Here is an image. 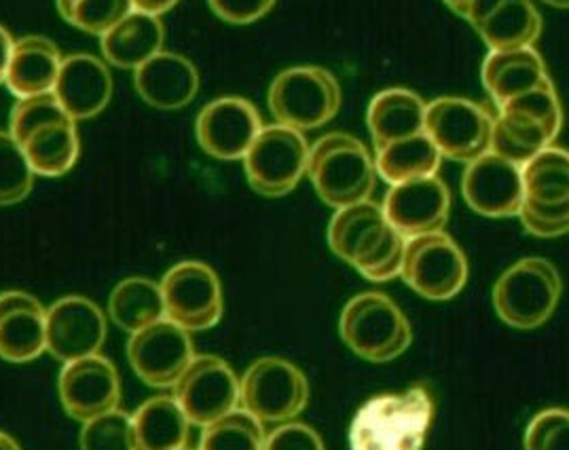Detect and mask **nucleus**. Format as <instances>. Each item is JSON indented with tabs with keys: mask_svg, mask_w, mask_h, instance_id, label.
Instances as JSON below:
<instances>
[{
	"mask_svg": "<svg viewBox=\"0 0 569 450\" xmlns=\"http://www.w3.org/2000/svg\"><path fill=\"white\" fill-rule=\"evenodd\" d=\"M330 250L371 281L398 278L407 239L396 231L375 201L337 210L329 227Z\"/></svg>",
	"mask_w": 569,
	"mask_h": 450,
	"instance_id": "f257e3e1",
	"label": "nucleus"
},
{
	"mask_svg": "<svg viewBox=\"0 0 569 450\" xmlns=\"http://www.w3.org/2000/svg\"><path fill=\"white\" fill-rule=\"evenodd\" d=\"M435 410V396L426 386L375 396L351 421L350 449L421 450L432 428Z\"/></svg>",
	"mask_w": 569,
	"mask_h": 450,
	"instance_id": "f03ea898",
	"label": "nucleus"
},
{
	"mask_svg": "<svg viewBox=\"0 0 569 450\" xmlns=\"http://www.w3.org/2000/svg\"><path fill=\"white\" fill-rule=\"evenodd\" d=\"M307 176L335 210L369 201L377 184L375 157L358 138L339 131L322 136L309 149Z\"/></svg>",
	"mask_w": 569,
	"mask_h": 450,
	"instance_id": "7ed1b4c3",
	"label": "nucleus"
},
{
	"mask_svg": "<svg viewBox=\"0 0 569 450\" xmlns=\"http://www.w3.org/2000/svg\"><path fill=\"white\" fill-rule=\"evenodd\" d=\"M339 332L356 356L377 364L396 360L413 341L407 316L381 292L353 297L341 313Z\"/></svg>",
	"mask_w": 569,
	"mask_h": 450,
	"instance_id": "20e7f679",
	"label": "nucleus"
},
{
	"mask_svg": "<svg viewBox=\"0 0 569 450\" xmlns=\"http://www.w3.org/2000/svg\"><path fill=\"white\" fill-rule=\"evenodd\" d=\"M267 102L280 126L303 133L335 119L341 108V87L327 68L295 66L273 79Z\"/></svg>",
	"mask_w": 569,
	"mask_h": 450,
	"instance_id": "39448f33",
	"label": "nucleus"
},
{
	"mask_svg": "<svg viewBox=\"0 0 569 450\" xmlns=\"http://www.w3.org/2000/svg\"><path fill=\"white\" fill-rule=\"evenodd\" d=\"M561 299V278L547 258H523L493 286V307L502 322L533 330L550 320Z\"/></svg>",
	"mask_w": 569,
	"mask_h": 450,
	"instance_id": "423d86ee",
	"label": "nucleus"
},
{
	"mask_svg": "<svg viewBox=\"0 0 569 450\" xmlns=\"http://www.w3.org/2000/svg\"><path fill=\"white\" fill-rule=\"evenodd\" d=\"M307 163L309 144L306 136L280 123L261 129L243 157L250 187L264 197H282L297 189L307 173Z\"/></svg>",
	"mask_w": 569,
	"mask_h": 450,
	"instance_id": "0eeeda50",
	"label": "nucleus"
},
{
	"mask_svg": "<svg viewBox=\"0 0 569 450\" xmlns=\"http://www.w3.org/2000/svg\"><path fill=\"white\" fill-rule=\"evenodd\" d=\"M309 400L306 374L282 358H261L240 381V404L261 423L299 417Z\"/></svg>",
	"mask_w": 569,
	"mask_h": 450,
	"instance_id": "6e6552de",
	"label": "nucleus"
},
{
	"mask_svg": "<svg viewBox=\"0 0 569 450\" xmlns=\"http://www.w3.org/2000/svg\"><path fill=\"white\" fill-rule=\"evenodd\" d=\"M400 278L428 300H449L468 281V260L460 246L442 231L407 241Z\"/></svg>",
	"mask_w": 569,
	"mask_h": 450,
	"instance_id": "1a4fd4ad",
	"label": "nucleus"
},
{
	"mask_svg": "<svg viewBox=\"0 0 569 450\" xmlns=\"http://www.w3.org/2000/svg\"><path fill=\"white\" fill-rule=\"evenodd\" d=\"M493 117L463 98H438L426 108V136L447 159L472 163L491 150Z\"/></svg>",
	"mask_w": 569,
	"mask_h": 450,
	"instance_id": "9d476101",
	"label": "nucleus"
},
{
	"mask_svg": "<svg viewBox=\"0 0 569 450\" xmlns=\"http://www.w3.org/2000/svg\"><path fill=\"white\" fill-rule=\"evenodd\" d=\"M166 318L187 332H201L222 318L220 279L208 264L184 260L172 267L159 283Z\"/></svg>",
	"mask_w": 569,
	"mask_h": 450,
	"instance_id": "9b49d317",
	"label": "nucleus"
},
{
	"mask_svg": "<svg viewBox=\"0 0 569 450\" xmlns=\"http://www.w3.org/2000/svg\"><path fill=\"white\" fill-rule=\"evenodd\" d=\"M174 400L193 426L208 428L238 410L240 379L217 356H196L174 386Z\"/></svg>",
	"mask_w": 569,
	"mask_h": 450,
	"instance_id": "f8f14e48",
	"label": "nucleus"
},
{
	"mask_svg": "<svg viewBox=\"0 0 569 450\" xmlns=\"http://www.w3.org/2000/svg\"><path fill=\"white\" fill-rule=\"evenodd\" d=\"M128 360L142 383L174 387L196 360L189 332L168 318L130 337Z\"/></svg>",
	"mask_w": 569,
	"mask_h": 450,
	"instance_id": "ddd939ff",
	"label": "nucleus"
},
{
	"mask_svg": "<svg viewBox=\"0 0 569 450\" xmlns=\"http://www.w3.org/2000/svg\"><path fill=\"white\" fill-rule=\"evenodd\" d=\"M107 339V318L102 309L83 297H67L47 311V351L64 362L98 356Z\"/></svg>",
	"mask_w": 569,
	"mask_h": 450,
	"instance_id": "4468645a",
	"label": "nucleus"
},
{
	"mask_svg": "<svg viewBox=\"0 0 569 450\" xmlns=\"http://www.w3.org/2000/svg\"><path fill=\"white\" fill-rule=\"evenodd\" d=\"M263 129L257 107L243 98H219L199 112L198 142L210 157L220 161L243 159Z\"/></svg>",
	"mask_w": 569,
	"mask_h": 450,
	"instance_id": "2eb2a0df",
	"label": "nucleus"
},
{
	"mask_svg": "<svg viewBox=\"0 0 569 450\" xmlns=\"http://www.w3.org/2000/svg\"><path fill=\"white\" fill-rule=\"evenodd\" d=\"M381 208L388 222L409 241L442 231L449 220L451 193L438 176L419 178L392 187Z\"/></svg>",
	"mask_w": 569,
	"mask_h": 450,
	"instance_id": "dca6fc26",
	"label": "nucleus"
},
{
	"mask_svg": "<svg viewBox=\"0 0 569 450\" xmlns=\"http://www.w3.org/2000/svg\"><path fill=\"white\" fill-rule=\"evenodd\" d=\"M461 193L466 203L489 218L519 216L526 201L523 172L519 166L487 152L468 163L461 178Z\"/></svg>",
	"mask_w": 569,
	"mask_h": 450,
	"instance_id": "f3484780",
	"label": "nucleus"
},
{
	"mask_svg": "<svg viewBox=\"0 0 569 450\" xmlns=\"http://www.w3.org/2000/svg\"><path fill=\"white\" fill-rule=\"evenodd\" d=\"M58 387L64 410L83 423L114 410L121 400L119 372L100 353L64 364Z\"/></svg>",
	"mask_w": 569,
	"mask_h": 450,
	"instance_id": "a211bd4d",
	"label": "nucleus"
},
{
	"mask_svg": "<svg viewBox=\"0 0 569 450\" xmlns=\"http://www.w3.org/2000/svg\"><path fill=\"white\" fill-rule=\"evenodd\" d=\"M47 351V311L34 297L9 290L0 294V358L13 364Z\"/></svg>",
	"mask_w": 569,
	"mask_h": 450,
	"instance_id": "6ab92c4d",
	"label": "nucleus"
},
{
	"mask_svg": "<svg viewBox=\"0 0 569 450\" xmlns=\"http://www.w3.org/2000/svg\"><path fill=\"white\" fill-rule=\"evenodd\" d=\"M53 96L74 123L88 121L109 107L112 98L110 70L89 53L68 56L60 68Z\"/></svg>",
	"mask_w": 569,
	"mask_h": 450,
	"instance_id": "aec40b11",
	"label": "nucleus"
},
{
	"mask_svg": "<svg viewBox=\"0 0 569 450\" xmlns=\"http://www.w3.org/2000/svg\"><path fill=\"white\" fill-rule=\"evenodd\" d=\"M133 86L147 104L176 110L191 104L198 96V68L178 53L161 51L133 70Z\"/></svg>",
	"mask_w": 569,
	"mask_h": 450,
	"instance_id": "412c9836",
	"label": "nucleus"
},
{
	"mask_svg": "<svg viewBox=\"0 0 569 450\" xmlns=\"http://www.w3.org/2000/svg\"><path fill=\"white\" fill-rule=\"evenodd\" d=\"M548 81L545 60L533 47L491 51L482 62V86L498 108Z\"/></svg>",
	"mask_w": 569,
	"mask_h": 450,
	"instance_id": "4be33fe9",
	"label": "nucleus"
},
{
	"mask_svg": "<svg viewBox=\"0 0 569 450\" xmlns=\"http://www.w3.org/2000/svg\"><path fill=\"white\" fill-rule=\"evenodd\" d=\"M426 108L428 104L411 89L395 87L377 93L367 110L375 150L426 133Z\"/></svg>",
	"mask_w": 569,
	"mask_h": 450,
	"instance_id": "5701e85b",
	"label": "nucleus"
},
{
	"mask_svg": "<svg viewBox=\"0 0 569 450\" xmlns=\"http://www.w3.org/2000/svg\"><path fill=\"white\" fill-rule=\"evenodd\" d=\"M62 62L60 49L49 39L23 37L16 41L4 83L20 100L49 93L56 87Z\"/></svg>",
	"mask_w": 569,
	"mask_h": 450,
	"instance_id": "b1692460",
	"label": "nucleus"
},
{
	"mask_svg": "<svg viewBox=\"0 0 569 450\" xmlns=\"http://www.w3.org/2000/svg\"><path fill=\"white\" fill-rule=\"evenodd\" d=\"M163 39L161 20L133 9L128 18L100 37V44L107 62L123 70H138L163 51Z\"/></svg>",
	"mask_w": 569,
	"mask_h": 450,
	"instance_id": "393cba45",
	"label": "nucleus"
},
{
	"mask_svg": "<svg viewBox=\"0 0 569 450\" xmlns=\"http://www.w3.org/2000/svg\"><path fill=\"white\" fill-rule=\"evenodd\" d=\"M133 450H178L189 442L191 421L174 398L157 396L132 417Z\"/></svg>",
	"mask_w": 569,
	"mask_h": 450,
	"instance_id": "a878e982",
	"label": "nucleus"
},
{
	"mask_svg": "<svg viewBox=\"0 0 569 450\" xmlns=\"http://www.w3.org/2000/svg\"><path fill=\"white\" fill-rule=\"evenodd\" d=\"M475 28L491 51H515L540 39L542 18L531 0H500Z\"/></svg>",
	"mask_w": 569,
	"mask_h": 450,
	"instance_id": "bb28decb",
	"label": "nucleus"
},
{
	"mask_svg": "<svg viewBox=\"0 0 569 450\" xmlns=\"http://www.w3.org/2000/svg\"><path fill=\"white\" fill-rule=\"evenodd\" d=\"M32 172L58 178L70 172L79 159V133L74 121H56L34 129L22 144Z\"/></svg>",
	"mask_w": 569,
	"mask_h": 450,
	"instance_id": "cd10ccee",
	"label": "nucleus"
},
{
	"mask_svg": "<svg viewBox=\"0 0 569 450\" xmlns=\"http://www.w3.org/2000/svg\"><path fill=\"white\" fill-rule=\"evenodd\" d=\"M440 163L442 154L426 133L375 150L377 173L392 187L409 180L437 176Z\"/></svg>",
	"mask_w": 569,
	"mask_h": 450,
	"instance_id": "c85d7f7f",
	"label": "nucleus"
},
{
	"mask_svg": "<svg viewBox=\"0 0 569 450\" xmlns=\"http://www.w3.org/2000/svg\"><path fill=\"white\" fill-rule=\"evenodd\" d=\"M109 313L112 322L130 334L166 320V304L159 283L144 278L123 279L110 292Z\"/></svg>",
	"mask_w": 569,
	"mask_h": 450,
	"instance_id": "c756f323",
	"label": "nucleus"
},
{
	"mask_svg": "<svg viewBox=\"0 0 569 450\" xmlns=\"http://www.w3.org/2000/svg\"><path fill=\"white\" fill-rule=\"evenodd\" d=\"M555 136L542 123L515 112H500L493 121L491 150L493 154L523 168L536 154L552 144Z\"/></svg>",
	"mask_w": 569,
	"mask_h": 450,
	"instance_id": "7c9ffc66",
	"label": "nucleus"
},
{
	"mask_svg": "<svg viewBox=\"0 0 569 450\" xmlns=\"http://www.w3.org/2000/svg\"><path fill=\"white\" fill-rule=\"evenodd\" d=\"M523 172L526 201L536 206L569 203V152L548 147L536 154Z\"/></svg>",
	"mask_w": 569,
	"mask_h": 450,
	"instance_id": "2f4dec72",
	"label": "nucleus"
},
{
	"mask_svg": "<svg viewBox=\"0 0 569 450\" xmlns=\"http://www.w3.org/2000/svg\"><path fill=\"white\" fill-rule=\"evenodd\" d=\"M264 440L263 423L238 408L206 428L199 450H263Z\"/></svg>",
	"mask_w": 569,
	"mask_h": 450,
	"instance_id": "473e14b6",
	"label": "nucleus"
},
{
	"mask_svg": "<svg viewBox=\"0 0 569 450\" xmlns=\"http://www.w3.org/2000/svg\"><path fill=\"white\" fill-rule=\"evenodd\" d=\"M60 16L74 28L104 37L133 11L132 0H56Z\"/></svg>",
	"mask_w": 569,
	"mask_h": 450,
	"instance_id": "72a5a7b5",
	"label": "nucleus"
},
{
	"mask_svg": "<svg viewBox=\"0 0 569 450\" xmlns=\"http://www.w3.org/2000/svg\"><path fill=\"white\" fill-rule=\"evenodd\" d=\"M34 176L20 142L0 131V206L23 201L34 187Z\"/></svg>",
	"mask_w": 569,
	"mask_h": 450,
	"instance_id": "f704fd0d",
	"label": "nucleus"
},
{
	"mask_svg": "<svg viewBox=\"0 0 569 450\" xmlns=\"http://www.w3.org/2000/svg\"><path fill=\"white\" fill-rule=\"evenodd\" d=\"M81 450H133L132 417L119 408L88 421L81 429Z\"/></svg>",
	"mask_w": 569,
	"mask_h": 450,
	"instance_id": "c9c22d12",
	"label": "nucleus"
},
{
	"mask_svg": "<svg viewBox=\"0 0 569 450\" xmlns=\"http://www.w3.org/2000/svg\"><path fill=\"white\" fill-rule=\"evenodd\" d=\"M56 121H72L68 117L67 110L58 102L53 91L23 98L13 110H11V128L9 133L16 138V142L22 144L23 140L34 131V129L56 123Z\"/></svg>",
	"mask_w": 569,
	"mask_h": 450,
	"instance_id": "e433bc0d",
	"label": "nucleus"
},
{
	"mask_svg": "<svg viewBox=\"0 0 569 450\" xmlns=\"http://www.w3.org/2000/svg\"><path fill=\"white\" fill-rule=\"evenodd\" d=\"M502 110L542 123L555 138L559 136L561 126H563V110H561V102H559V96H557V89L552 86V81L506 102L503 107H500V112Z\"/></svg>",
	"mask_w": 569,
	"mask_h": 450,
	"instance_id": "4c0bfd02",
	"label": "nucleus"
},
{
	"mask_svg": "<svg viewBox=\"0 0 569 450\" xmlns=\"http://www.w3.org/2000/svg\"><path fill=\"white\" fill-rule=\"evenodd\" d=\"M526 450H569V410L548 408L526 429Z\"/></svg>",
	"mask_w": 569,
	"mask_h": 450,
	"instance_id": "58836bf2",
	"label": "nucleus"
},
{
	"mask_svg": "<svg viewBox=\"0 0 569 450\" xmlns=\"http://www.w3.org/2000/svg\"><path fill=\"white\" fill-rule=\"evenodd\" d=\"M519 218L527 233L536 237H559L569 233V203L536 206L523 201Z\"/></svg>",
	"mask_w": 569,
	"mask_h": 450,
	"instance_id": "ea45409f",
	"label": "nucleus"
},
{
	"mask_svg": "<svg viewBox=\"0 0 569 450\" xmlns=\"http://www.w3.org/2000/svg\"><path fill=\"white\" fill-rule=\"evenodd\" d=\"M263 450H325V442L306 423H286L267 436Z\"/></svg>",
	"mask_w": 569,
	"mask_h": 450,
	"instance_id": "a19ab883",
	"label": "nucleus"
},
{
	"mask_svg": "<svg viewBox=\"0 0 569 450\" xmlns=\"http://www.w3.org/2000/svg\"><path fill=\"white\" fill-rule=\"evenodd\" d=\"M208 2L220 20L238 23V26L259 22L276 4V0H208Z\"/></svg>",
	"mask_w": 569,
	"mask_h": 450,
	"instance_id": "79ce46f5",
	"label": "nucleus"
},
{
	"mask_svg": "<svg viewBox=\"0 0 569 450\" xmlns=\"http://www.w3.org/2000/svg\"><path fill=\"white\" fill-rule=\"evenodd\" d=\"M13 47H16L13 37L9 34V30H4V28L0 26V86H2L4 79H7V70H9Z\"/></svg>",
	"mask_w": 569,
	"mask_h": 450,
	"instance_id": "37998d69",
	"label": "nucleus"
},
{
	"mask_svg": "<svg viewBox=\"0 0 569 450\" xmlns=\"http://www.w3.org/2000/svg\"><path fill=\"white\" fill-rule=\"evenodd\" d=\"M178 0H132L133 9L149 13V16H163L174 7Z\"/></svg>",
	"mask_w": 569,
	"mask_h": 450,
	"instance_id": "c03bdc74",
	"label": "nucleus"
},
{
	"mask_svg": "<svg viewBox=\"0 0 569 450\" xmlns=\"http://www.w3.org/2000/svg\"><path fill=\"white\" fill-rule=\"evenodd\" d=\"M445 2H447V7H451L458 16L466 18V13H468V9L472 7L475 0H445Z\"/></svg>",
	"mask_w": 569,
	"mask_h": 450,
	"instance_id": "a18cd8bd",
	"label": "nucleus"
},
{
	"mask_svg": "<svg viewBox=\"0 0 569 450\" xmlns=\"http://www.w3.org/2000/svg\"><path fill=\"white\" fill-rule=\"evenodd\" d=\"M0 450H20V447H18V442L11 436L0 431Z\"/></svg>",
	"mask_w": 569,
	"mask_h": 450,
	"instance_id": "49530a36",
	"label": "nucleus"
},
{
	"mask_svg": "<svg viewBox=\"0 0 569 450\" xmlns=\"http://www.w3.org/2000/svg\"><path fill=\"white\" fill-rule=\"evenodd\" d=\"M550 7H559V9H569V0H545Z\"/></svg>",
	"mask_w": 569,
	"mask_h": 450,
	"instance_id": "de8ad7c7",
	"label": "nucleus"
},
{
	"mask_svg": "<svg viewBox=\"0 0 569 450\" xmlns=\"http://www.w3.org/2000/svg\"><path fill=\"white\" fill-rule=\"evenodd\" d=\"M178 450H193V449H187V447H184V449H178Z\"/></svg>",
	"mask_w": 569,
	"mask_h": 450,
	"instance_id": "09e8293b",
	"label": "nucleus"
}]
</instances>
